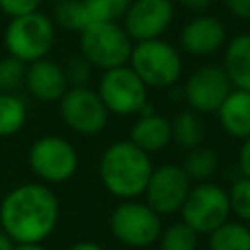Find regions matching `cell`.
<instances>
[{"instance_id":"obj_34","label":"cell","mask_w":250,"mask_h":250,"mask_svg":"<svg viewBox=\"0 0 250 250\" xmlns=\"http://www.w3.org/2000/svg\"><path fill=\"white\" fill-rule=\"evenodd\" d=\"M12 250H47L41 242H21V244H14Z\"/></svg>"},{"instance_id":"obj_20","label":"cell","mask_w":250,"mask_h":250,"mask_svg":"<svg viewBox=\"0 0 250 250\" xmlns=\"http://www.w3.org/2000/svg\"><path fill=\"white\" fill-rule=\"evenodd\" d=\"M209 250H250V227L242 221H225L209 232Z\"/></svg>"},{"instance_id":"obj_14","label":"cell","mask_w":250,"mask_h":250,"mask_svg":"<svg viewBox=\"0 0 250 250\" xmlns=\"http://www.w3.org/2000/svg\"><path fill=\"white\" fill-rule=\"evenodd\" d=\"M227 41L225 25L219 18L199 14L191 18L180 33V45L186 53L193 57H209L215 55Z\"/></svg>"},{"instance_id":"obj_23","label":"cell","mask_w":250,"mask_h":250,"mask_svg":"<svg viewBox=\"0 0 250 250\" xmlns=\"http://www.w3.org/2000/svg\"><path fill=\"white\" fill-rule=\"evenodd\" d=\"M53 6H55L53 8L55 21L62 29L80 33L86 25H90V18L86 14V8H84L82 0H61Z\"/></svg>"},{"instance_id":"obj_27","label":"cell","mask_w":250,"mask_h":250,"mask_svg":"<svg viewBox=\"0 0 250 250\" xmlns=\"http://www.w3.org/2000/svg\"><path fill=\"white\" fill-rule=\"evenodd\" d=\"M227 193H229L230 213H234L238 221L250 223V178L238 176Z\"/></svg>"},{"instance_id":"obj_22","label":"cell","mask_w":250,"mask_h":250,"mask_svg":"<svg viewBox=\"0 0 250 250\" xmlns=\"http://www.w3.org/2000/svg\"><path fill=\"white\" fill-rule=\"evenodd\" d=\"M27 119L25 102L18 94L0 92V137L16 135Z\"/></svg>"},{"instance_id":"obj_24","label":"cell","mask_w":250,"mask_h":250,"mask_svg":"<svg viewBox=\"0 0 250 250\" xmlns=\"http://www.w3.org/2000/svg\"><path fill=\"white\" fill-rule=\"evenodd\" d=\"M197 232L182 223H174L166 229H162L158 236V246L160 250H195L197 248Z\"/></svg>"},{"instance_id":"obj_4","label":"cell","mask_w":250,"mask_h":250,"mask_svg":"<svg viewBox=\"0 0 250 250\" xmlns=\"http://www.w3.org/2000/svg\"><path fill=\"white\" fill-rule=\"evenodd\" d=\"M133 39L119 21H94L80 31V55L96 68L129 64Z\"/></svg>"},{"instance_id":"obj_9","label":"cell","mask_w":250,"mask_h":250,"mask_svg":"<svg viewBox=\"0 0 250 250\" xmlns=\"http://www.w3.org/2000/svg\"><path fill=\"white\" fill-rule=\"evenodd\" d=\"M146 90L145 82L129 64L104 70L98 84V96L105 109L115 115L139 113L146 105Z\"/></svg>"},{"instance_id":"obj_10","label":"cell","mask_w":250,"mask_h":250,"mask_svg":"<svg viewBox=\"0 0 250 250\" xmlns=\"http://www.w3.org/2000/svg\"><path fill=\"white\" fill-rule=\"evenodd\" d=\"M62 121L80 135H96L105 129L109 111L98 92L88 86L68 88L59 100Z\"/></svg>"},{"instance_id":"obj_21","label":"cell","mask_w":250,"mask_h":250,"mask_svg":"<svg viewBox=\"0 0 250 250\" xmlns=\"http://www.w3.org/2000/svg\"><path fill=\"white\" fill-rule=\"evenodd\" d=\"M182 168L191 182H197V184L209 182L219 170V154L217 150L205 148L199 145L188 152Z\"/></svg>"},{"instance_id":"obj_33","label":"cell","mask_w":250,"mask_h":250,"mask_svg":"<svg viewBox=\"0 0 250 250\" xmlns=\"http://www.w3.org/2000/svg\"><path fill=\"white\" fill-rule=\"evenodd\" d=\"M68 250H105V248L98 242H92V240H80V242L72 244Z\"/></svg>"},{"instance_id":"obj_18","label":"cell","mask_w":250,"mask_h":250,"mask_svg":"<svg viewBox=\"0 0 250 250\" xmlns=\"http://www.w3.org/2000/svg\"><path fill=\"white\" fill-rule=\"evenodd\" d=\"M223 68L232 88L250 92V33H240L227 43Z\"/></svg>"},{"instance_id":"obj_26","label":"cell","mask_w":250,"mask_h":250,"mask_svg":"<svg viewBox=\"0 0 250 250\" xmlns=\"http://www.w3.org/2000/svg\"><path fill=\"white\" fill-rule=\"evenodd\" d=\"M27 64L12 55L0 59V92L16 94L25 82Z\"/></svg>"},{"instance_id":"obj_12","label":"cell","mask_w":250,"mask_h":250,"mask_svg":"<svg viewBox=\"0 0 250 250\" xmlns=\"http://www.w3.org/2000/svg\"><path fill=\"white\" fill-rule=\"evenodd\" d=\"M189 189L191 180L180 164H162L158 168H152V174L145 188V197L160 217L174 215L182 209Z\"/></svg>"},{"instance_id":"obj_1","label":"cell","mask_w":250,"mask_h":250,"mask_svg":"<svg viewBox=\"0 0 250 250\" xmlns=\"http://www.w3.org/2000/svg\"><path fill=\"white\" fill-rule=\"evenodd\" d=\"M61 203L45 184H21L0 201V229L16 242H43L59 225Z\"/></svg>"},{"instance_id":"obj_15","label":"cell","mask_w":250,"mask_h":250,"mask_svg":"<svg viewBox=\"0 0 250 250\" xmlns=\"http://www.w3.org/2000/svg\"><path fill=\"white\" fill-rule=\"evenodd\" d=\"M23 86L35 100L45 104L59 102L68 90V82L62 72V66L49 61L47 57L27 64Z\"/></svg>"},{"instance_id":"obj_36","label":"cell","mask_w":250,"mask_h":250,"mask_svg":"<svg viewBox=\"0 0 250 250\" xmlns=\"http://www.w3.org/2000/svg\"><path fill=\"white\" fill-rule=\"evenodd\" d=\"M49 2H53V4H57V2H61V0H49Z\"/></svg>"},{"instance_id":"obj_28","label":"cell","mask_w":250,"mask_h":250,"mask_svg":"<svg viewBox=\"0 0 250 250\" xmlns=\"http://www.w3.org/2000/svg\"><path fill=\"white\" fill-rule=\"evenodd\" d=\"M92 64L82 57V55H72L64 61L62 72L66 76L68 88H78V86H88L92 78Z\"/></svg>"},{"instance_id":"obj_16","label":"cell","mask_w":250,"mask_h":250,"mask_svg":"<svg viewBox=\"0 0 250 250\" xmlns=\"http://www.w3.org/2000/svg\"><path fill=\"white\" fill-rule=\"evenodd\" d=\"M139 119L135 121V125L131 127L129 133V141L133 145H137L141 150L145 152H158L162 148H166L172 143V125L170 119L156 113L152 109V105H145L139 111Z\"/></svg>"},{"instance_id":"obj_2","label":"cell","mask_w":250,"mask_h":250,"mask_svg":"<svg viewBox=\"0 0 250 250\" xmlns=\"http://www.w3.org/2000/svg\"><path fill=\"white\" fill-rule=\"evenodd\" d=\"M100 180L104 188L123 199H137L145 193L148 178L152 174V162L148 152L127 141L109 145L100 158Z\"/></svg>"},{"instance_id":"obj_5","label":"cell","mask_w":250,"mask_h":250,"mask_svg":"<svg viewBox=\"0 0 250 250\" xmlns=\"http://www.w3.org/2000/svg\"><path fill=\"white\" fill-rule=\"evenodd\" d=\"M129 66L146 88H170L182 74V57L178 49L164 39H146L133 45Z\"/></svg>"},{"instance_id":"obj_19","label":"cell","mask_w":250,"mask_h":250,"mask_svg":"<svg viewBox=\"0 0 250 250\" xmlns=\"http://www.w3.org/2000/svg\"><path fill=\"white\" fill-rule=\"evenodd\" d=\"M172 141L182 148H195L205 139V123L201 119V113L193 109L180 111L172 121Z\"/></svg>"},{"instance_id":"obj_6","label":"cell","mask_w":250,"mask_h":250,"mask_svg":"<svg viewBox=\"0 0 250 250\" xmlns=\"http://www.w3.org/2000/svg\"><path fill=\"white\" fill-rule=\"evenodd\" d=\"M111 234L129 248H148L158 242L162 232V217L146 203L123 199L109 215Z\"/></svg>"},{"instance_id":"obj_32","label":"cell","mask_w":250,"mask_h":250,"mask_svg":"<svg viewBox=\"0 0 250 250\" xmlns=\"http://www.w3.org/2000/svg\"><path fill=\"white\" fill-rule=\"evenodd\" d=\"M178 2H180V6H184L186 10L195 12V14H203L213 4V0H178Z\"/></svg>"},{"instance_id":"obj_17","label":"cell","mask_w":250,"mask_h":250,"mask_svg":"<svg viewBox=\"0 0 250 250\" xmlns=\"http://www.w3.org/2000/svg\"><path fill=\"white\" fill-rule=\"evenodd\" d=\"M215 113L221 129L227 135L240 141L250 137V92L248 90L232 88Z\"/></svg>"},{"instance_id":"obj_11","label":"cell","mask_w":250,"mask_h":250,"mask_svg":"<svg viewBox=\"0 0 250 250\" xmlns=\"http://www.w3.org/2000/svg\"><path fill=\"white\" fill-rule=\"evenodd\" d=\"M230 90L232 84L223 66L203 64L188 76L182 88V98L188 107L197 113H215Z\"/></svg>"},{"instance_id":"obj_29","label":"cell","mask_w":250,"mask_h":250,"mask_svg":"<svg viewBox=\"0 0 250 250\" xmlns=\"http://www.w3.org/2000/svg\"><path fill=\"white\" fill-rule=\"evenodd\" d=\"M39 2L41 0H0V10L10 18H18L35 12Z\"/></svg>"},{"instance_id":"obj_35","label":"cell","mask_w":250,"mask_h":250,"mask_svg":"<svg viewBox=\"0 0 250 250\" xmlns=\"http://www.w3.org/2000/svg\"><path fill=\"white\" fill-rule=\"evenodd\" d=\"M14 244H16V242H14V240H12V238H10V236L0 229V250H12V248H14Z\"/></svg>"},{"instance_id":"obj_7","label":"cell","mask_w":250,"mask_h":250,"mask_svg":"<svg viewBox=\"0 0 250 250\" xmlns=\"http://www.w3.org/2000/svg\"><path fill=\"white\" fill-rule=\"evenodd\" d=\"M180 213L182 221L189 225L197 234H209L225 221H229V193L217 184L201 182L189 189Z\"/></svg>"},{"instance_id":"obj_8","label":"cell","mask_w":250,"mask_h":250,"mask_svg":"<svg viewBox=\"0 0 250 250\" xmlns=\"http://www.w3.org/2000/svg\"><path fill=\"white\" fill-rule=\"evenodd\" d=\"M31 172L45 184H62L78 170L76 148L59 135H45L37 139L27 154Z\"/></svg>"},{"instance_id":"obj_3","label":"cell","mask_w":250,"mask_h":250,"mask_svg":"<svg viewBox=\"0 0 250 250\" xmlns=\"http://www.w3.org/2000/svg\"><path fill=\"white\" fill-rule=\"evenodd\" d=\"M55 21L39 10L10 18L4 29V47L8 55L23 61L25 64L45 59L55 45Z\"/></svg>"},{"instance_id":"obj_13","label":"cell","mask_w":250,"mask_h":250,"mask_svg":"<svg viewBox=\"0 0 250 250\" xmlns=\"http://www.w3.org/2000/svg\"><path fill=\"white\" fill-rule=\"evenodd\" d=\"M174 20L172 0H133L123 16V27L127 35L139 43L146 39H158Z\"/></svg>"},{"instance_id":"obj_30","label":"cell","mask_w":250,"mask_h":250,"mask_svg":"<svg viewBox=\"0 0 250 250\" xmlns=\"http://www.w3.org/2000/svg\"><path fill=\"white\" fill-rule=\"evenodd\" d=\"M223 4L234 18L250 21V0H223Z\"/></svg>"},{"instance_id":"obj_25","label":"cell","mask_w":250,"mask_h":250,"mask_svg":"<svg viewBox=\"0 0 250 250\" xmlns=\"http://www.w3.org/2000/svg\"><path fill=\"white\" fill-rule=\"evenodd\" d=\"M90 23L94 21H119L123 20L133 0H82Z\"/></svg>"},{"instance_id":"obj_31","label":"cell","mask_w":250,"mask_h":250,"mask_svg":"<svg viewBox=\"0 0 250 250\" xmlns=\"http://www.w3.org/2000/svg\"><path fill=\"white\" fill-rule=\"evenodd\" d=\"M238 172L240 176L250 178V137H246L238 150Z\"/></svg>"}]
</instances>
